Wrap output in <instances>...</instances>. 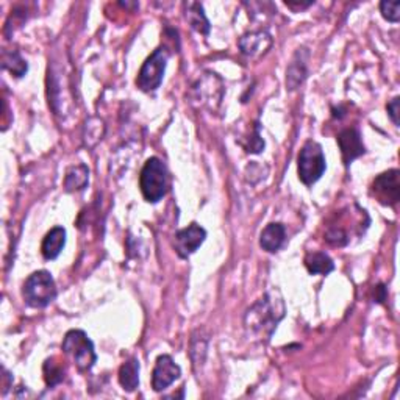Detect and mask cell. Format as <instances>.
I'll return each mask as SVG.
<instances>
[{
    "instance_id": "cell-22",
    "label": "cell",
    "mask_w": 400,
    "mask_h": 400,
    "mask_svg": "<svg viewBox=\"0 0 400 400\" xmlns=\"http://www.w3.org/2000/svg\"><path fill=\"white\" fill-rule=\"evenodd\" d=\"M380 13L382 16L388 20V22H399L400 20V2H389V0H383L380 4Z\"/></svg>"
},
{
    "instance_id": "cell-11",
    "label": "cell",
    "mask_w": 400,
    "mask_h": 400,
    "mask_svg": "<svg viewBox=\"0 0 400 400\" xmlns=\"http://www.w3.org/2000/svg\"><path fill=\"white\" fill-rule=\"evenodd\" d=\"M307 57H308V53L305 52V49H299L294 55L293 61H291V64L287 69L288 90H291V91L297 90V88L303 83L305 78H307V76H308Z\"/></svg>"
},
{
    "instance_id": "cell-15",
    "label": "cell",
    "mask_w": 400,
    "mask_h": 400,
    "mask_svg": "<svg viewBox=\"0 0 400 400\" xmlns=\"http://www.w3.org/2000/svg\"><path fill=\"white\" fill-rule=\"evenodd\" d=\"M90 181V169L85 165H77L67 169L64 177V189L67 193H76L85 189Z\"/></svg>"
},
{
    "instance_id": "cell-3",
    "label": "cell",
    "mask_w": 400,
    "mask_h": 400,
    "mask_svg": "<svg viewBox=\"0 0 400 400\" xmlns=\"http://www.w3.org/2000/svg\"><path fill=\"white\" fill-rule=\"evenodd\" d=\"M22 296L27 305L32 308H44L50 305L57 297V284L50 273L36 270L25 280Z\"/></svg>"
},
{
    "instance_id": "cell-2",
    "label": "cell",
    "mask_w": 400,
    "mask_h": 400,
    "mask_svg": "<svg viewBox=\"0 0 400 400\" xmlns=\"http://www.w3.org/2000/svg\"><path fill=\"white\" fill-rule=\"evenodd\" d=\"M139 188L144 199L157 203L167 191V169L160 158L152 157L146 161L139 175Z\"/></svg>"
},
{
    "instance_id": "cell-6",
    "label": "cell",
    "mask_w": 400,
    "mask_h": 400,
    "mask_svg": "<svg viewBox=\"0 0 400 400\" xmlns=\"http://www.w3.org/2000/svg\"><path fill=\"white\" fill-rule=\"evenodd\" d=\"M167 58H169V52L166 47H158V49L144 61V64L141 66L137 78V85L141 91L152 92L155 90H158L163 77H165Z\"/></svg>"
},
{
    "instance_id": "cell-8",
    "label": "cell",
    "mask_w": 400,
    "mask_h": 400,
    "mask_svg": "<svg viewBox=\"0 0 400 400\" xmlns=\"http://www.w3.org/2000/svg\"><path fill=\"white\" fill-rule=\"evenodd\" d=\"M205 238H207L205 228L200 227L199 223L193 222L191 226L181 228L175 233V240H174L175 252H177L181 258H188L189 255H193L195 250L202 246Z\"/></svg>"
},
{
    "instance_id": "cell-26",
    "label": "cell",
    "mask_w": 400,
    "mask_h": 400,
    "mask_svg": "<svg viewBox=\"0 0 400 400\" xmlns=\"http://www.w3.org/2000/svg\"><path fill=\"white\" fill-rule=\"evenodd\" d=\"M374 299L378 303L385 302V299H386V289H385L383 284H377V287H374Z\"/></svg>"
},
{
    "instance_id": "cell-13",
    "label": "cell",
    "mask_w": 400,
    "mask_h": 400,
    "mask_svg": "<svg viewBox=\"0 0 400 400\" xmlns=\"http://www.w3.org/2000/svg\"><path fill=\"white\" fill-rule=\"evenodd\" d=\"M66 246V230L63 227H53L41 244V254L46 260H55Z\"/></svg>"
},
{
    "instance_id": "cell-7",
    "label": "cell",
    "mask_w": 400,
    "mask_h": 400,
    "mask_svg": "<svg viewBox=\"0 0 400 400\" xmlns=\"http://www.w3.org/2000/svg\"><path fill=\"white\" fill-rule=\"evenodd\" d=\"M397 169L383 172L372 183V193L377 200L386 207H394L400 199V180Z\"/></svg>"
},
{
    "instance_id": "cell-18",
    "label": "cell",
    "mask_w": 400,
    "mask_h": 400,
    "mask_svg": "<svg viewBox=\"0 0 400 400\" xmlns=\"http://www.w3.org/2000/svg\"><path fill=\"white\" fill-rule=\"evenodd\" d=\"M186 20L189 25L193 27L195 32L202 33V35H208L209 33V22L203 13V6L198 2H188L186 5Z\"/></svg>"
},
{
    "instance_id": "cell-16",
    "label": "cell",
    "mask_w": 400,
    "mask_h": 400,
    "mask_svg": "<svg viewBox=\"0 0 400 400\" xmlns=\"http://www.w3.org/2000/svg\"><path fill=\"white\" fill-rule=\"evenodd\" d=\"M119 383L125 391L132 392L139 385V361L137 358H130L119 369Z\"/></svg>"
},
{
    "instance_id": "cell-14",
    "label": "cell",
    "mask_w": 400,
    "mask_h": 400,
    "mask_svg": "<svg viewBox=\"0 0 400 400\" xmlns=\"http://www.w3.org/2000/svg\"><path fill=\"white\" fill-rule=\"evenodd\" d=\"M284 236H287V230L279 222H273L269 226L264 227L260 236V246L263 250H266L269 254H275L277 250H280L284 242Z\"/></svg>"
},
{
    "instance_id": "cell-10",
    "label": "cell",
    "mask_w": 400,
    "mask_h": 400,
    "mask_svg": "<svg viewBox=\"0 0 400 400\" xmlns=\"http://www.w3.org/2000/svg\"><path fill=\"white\" fill-rule=\"evenodd\" d=\"M338 146L341 149L343 161L345 166H349L352 161L366 153V147L363 144L361 133L357 128H345L338 135Z\"/></svg>"
},
{
    "instance_id": "cell-1",
    "label": "cell",
    "mask_w": 400,
    "mask_h": 400,
    "mask_svg": "<svg viewBox=\"0 0 400 400\" xmlns=\"http://www.w3.org/2000/svg\"><path fill=\"white\" fill-rule=\"evenodd\" d=\"M283 316V302L280 299L275 301L266 294L247 310L244 324L250 335L256 336L258 340H269Z\"/></svg>"
},
{
    "instance_id": "cell-21",
    "label": "cell",
    "mask_w": 400,
    "mask_h": 400,
    "mask_svg": "<svg viewBox=\"0 0 400 400\" xmlns=\"http://www.w3.org/2000/svg\"><path fill=\"white\" fill-rule=\"evenodd\" d=\"M44 380L47 383V386H53L60 385L61 382L64 380V368L63 364L57 361V358H50V360H47L44 363Z\"/></svg>"
},
{
    "instance_id": "cell-17",
    "label": "cell",
    "mask_w": 400,
    "mask_h": 400,
    "mask_svg": "<svg viewBox=\"0 0 400 400\" xmlns=\"http://www.w3.org/2000/svg\"><path fill=\"white\" fill-rule=\"evenodd\" d=\"M305 266H307L310 274L327 275L335 269V263L327 254L313 252L305 256Z\"/></svg>"
},
{
    "instance_id": "cell-5",
    "label": "cell",
    "mask_w": 400,
    "mask_h": 400,
    "mask_svg": "<svg viewBox=\"0 0 400 400\" xmlns=\"http://www.w3.org/2000/svg\"><path fill=\"white\" fill-rule=\"evenodd\" d=\"M299 179L305 185H313L319 180L325 172V157L322 152L321 144H317L316 141L305 142L302 151L299 153Z\"/></svg>"
},
{
    "instance_id": "cell-23",
    "label": "cell",
    "mask_w": 400,
    "mask_h": 400,
    "mask_svg": "<svg viewBox=\"0 0 400 400\" xmlns=\"http://www.w3.org/2000/svg\"><path fill=\"white\" fill-rule=\"evenodd\" d=\"M325 241L335 247H343L349 242V238H347V233H345L343 228L331 227L329 228V232L325 233Z\"/></svg>"
},
{
    "instance_id": "cell-9",
    "label": "cell",
    "mask_w": 400,
    "mask_h": 400,
    "mask_svg": "<svg viewBox=\"0 0 400 400\" xmlns=\"http://www.w3.org/2000/svg\"><path fill=\"white\" fill-rule=\"evenodd\" d=\"M181 375V369L179 364H175L171 355H160L155 363L152 372V388L160 392L169 388L175 380H179Z\"/></svg>"
},
{
    "instance_id": "cell-19",
    "label": "cell",
    "mask_w": 400,
    "mask_h": 400,
    "mask_svg": "<svg viewBox=\"0 0 400 400\" xmlns=\"http://www.w3.org/2000/svg\"><path fill=\"white\" fill-rule=\"evenodd\" d=\"M2 66H4V69H8L13 76L18 78L24 77L25 72L29 71V64H27V61L20 57V53L16 50L4 52Z\"/></svg>"
},
{
    "instance_id": "cell-24",
    "label": "cell",
    "mask_w": 400,
    "mask_h": 400,
    "mask_svg": "<svg viewBox=\"0 0 400 400\" xmlns=\"http://www.w3.org/2000/svg\"><path fill=\"white\" fill-rule=\"evenodd\" d=\"M264 149V141L260 137V127L256 124L255 130L252 133V139L249 141V146H246V152L249 153H260Z\"/></svg>"
},
{
    "instance_id": "cell-20",
    "label": "cell",
    "mask_w": 400,
    "mask_h": 400,
    "mask_svg": "<svg viewBox=\"0 0 400 400\" xmlns=\"http://www.w3.org/2000/svg\"><path fill=\"white\" fill-rule=\"evenodd\" d=\"M104 133H105L104 120L99 118H91L90 120H86L85 133H83L85 146L94 147L102 138H104Z\"/></svg>"
},
{
    "instance_id": "cell-4",
    "label": "cell",
    "mask_w": 400,
    "mask_h": 400,
    "mask_svg": "<svg viewBox=\"0 0 400 400\" xmlns=\"http://www.w3.org/2000/svg\"><path fill=\"white\" fill-rule=\"evenodd\" d=\"M61 349H63L67 357L72 358L74 364H76L81 372L91 371L94 363L97 361L94 344L83 330L67 331L63 344H61Z\"/></svg>"
},
{
    "instance_id": "cell-25",
    "label": "cell",
    "mask_w": 400,
    "mask_h": 400,
    "mask_svg": "<svg viewBox=\"0 0 400 400\" xmlns=\"http://www.w3.org/2000/svg\"><path fill=\"white\" fill-rule=\"evenodd\" d=\"M399 105H400V99L394 97L388 105H386V111H388V116L391 118V120L394 122V125H399Z\"/></svg>"
},
{
    "instance_id": "cell-12",
    "label": "cell",
    "mask_w": 400,
    "mask_h": 400,
    "mask_svg": "<svg viewBox=\"0 0 400 400\" xmlns=\"http://www.w3.org/2000/svg\"><path fill=\"white\" fill-rule=\"evenodd\" d=\"M270 44H273V38L266 32H252L244 35L240 39V49L244 55L255 57L258 53L266 52Z\"/></svg>"
}]
</instances>
